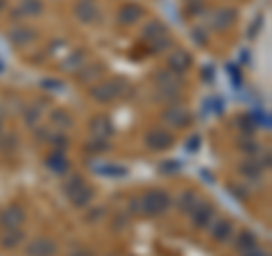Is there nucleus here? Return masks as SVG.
Listing matches in <instances>:
<instances>
[{
	"instance_id": "nucleus-22",
	"label": "nucleus",
	"mask_w": 272,
	"mask_h": 256,
	"mask_svg": "<svg viewBox=\"0 0 272 256\" xmlns=\"http://www.w3.org/2000/svg\"><path fill=\"white\" fill-rule=\"evenodd\" d=\"M50 123H52V127H57V129L73 127V118H70V113L61 111V109H54V111L50 113Z\"/></svg>"
},
{
	"instance_id": "nucleus-38",
	"label": "nucleus",
	"mask_w": 272,
	"mask_h": 256,
	"mask_svg": "<svg viewBox=\"0 0 272 256\" xmlns=\"http://www.w3.org/2000/svg\"><path fill=\"white\" fill-rule=\"evenodd\" d=\"M98 216H100V218L104 216V211H102V209H95V211H91V213H89V222L98 220Z\"/></svg>"
},
{
	"instance_id": "nucleus-9",
	"label": "nucleus",
	"mask_w": 272,
	"mask_h": 256,
	"mask_svg": "<svg viewBox=\"0 0 272 256\" xmlns=\"http://www.w3.org/2000/svg\"><path fill=\"white\" fill-rule=\"evenodd\" d=\"M23 220H25V211H23V207H18V204L7 207L5 211H2V216H0V222H2L7 229H18V227L23 225Z\"/></svg>"
},
{
	"instance_id": "nucleus-30",
	"label": "nucleus",
	"mask_w": 272,
	"mask_h": 256,
	"mask_svg": "<svg viewBox=\"0 0 272 256\" xmlns=\"http://www.w3.org/2000/svg\"><path fill=\"white\" fill-rule=\"evenodd\" d=\"M39 116H41V109H36V107H30V111H25V123H27V127H34Z\"/></svg>"
},
{
	"instance_id": "nucleus-6",
	"label": "nucleus",
	"mask_w": 272,
	"mask_h": 256,
	"mask_svg": "<svg viewBox=\"0 0 272 256\" xmlns=\"http://www.w3.org/2000/svg\"><path fill=\"white\" fill-rule=\"evenodd\" d=\"M207 229L216 243H225L234 236V222L229 220V218H213V222Z\"/></svg>"
},
{
	"instance_id": "nucleus-19",
	"label": "nucleus",
	"mask_w": 272,
	"mask_h": 256,
	"mask_svg": "<svg viewBox=\"0 0 272 256\" xmlns=\"http://www.w3.org/2000/svg\"><path fill=\"white\" fill-rule=\"evenodd\" d=\"M91 200H93V188H91L89 184H84L79 191H75L73 195H70V202H73V207H89Z\"/></svg>"
},
{
	"instance_id": "nucleus-18",
	"label": "nucleus",
	"mask_w": 272,
	"mask_h": 256,
	"mask_svg": "<svg viewBox=\"0 0 272 256\" xmlns=\"http://www.w3.org/2000/svg\"><path fill=\"white\" fill-rule=\"evenodd\" d=\"M34 39V30L25 27V25H18V27H11L9 30V41L14 45H25L27 41Z\"/></svg>"
},
{
	"instance_id": "nucleus-25",
	"label": "nucleus",
	"mask_w": 272,
	"mask_h": 256,
	"mask_svg": "<svg viewBox=\"0 0 272 256\" xmlns=\"http://www.w3.org/2000/svg\"><path fill=\"white\" fill-rule=\"evenodd\" d=\"M84 184H86V182H84V179H82V177H79V175H70V177L64 182V186H61V191H64V195H66V197H70L75 191H79V188L84 186Z\"/></svg>"
},
{
	"instance_id": "nucleus-2",
	"label": "nucleus",
	"mask_w": 272,
	"mask_h": 256,
	"mask_svg": "<svg viewBox=\"0 0 272 256\" xmlns=\"http://www.w3.org/2000/svg\"><path fill=\"white\" fill-rule=\"evenodd\" d=\"M154 84H157V100H173L179 95V89H182V75H175L170 70H159L154 75Z\"/></svg>"
},
{
	"instance_id": "nucleus-15",
	"label": "nucleus",
	"mask_w": 272,
	"mask_h": 256,
	"mask_svg": "<svg viewBox=\"0 0 272 256\" xmlns=\"http://www.w3.org/2000/svg\"><path fill=\"white\" fill-rule=\"evenodd\" d=\"M141 16H143V9L139 5H134V2H127V5H123L118 9V20L123 25H134Z\"/></svg>"
},
{
	"instance_id": "nucleus-29",
	"label": "nucleus",
	"mask_w": 272,
	"mask_h": 256,
	"mask_svg": "<svg viewBox=\"0 0 272 256\" xmlns=\"http://www.w3.org/2000/svg\"><path fill=\"white\" fill-rule=\"evenodd\" d=\"M107 150H109V143L104 138H95V141H91L86 145V152H107Z\"/></svg>"
},
{
	"instance_id": "nucleus-14",
	"label": "nucleus",
	"mask_w": 272,
	"mask_h": 256,
	"mask_svg": "<svg viewBox=\"0 0 272 256\" xmlns=\"http://www.w3.org/2000/svg\"><path fill=\"white\" fill-rule=\"evenodd\" d=\"M45 166L52 170V173H57V175H66L68 173V159L64 157V152L61 150H57V152H52V154H48L45 157Z\"/></svg>"
},
{
	"instance_id": "nucleus-21",
	"label": "nucleus",
	"mask_w": 272,
	"mask_h": 256,
	"mask_svg": "<svg viewBox=\"0 0 272 256\" xmlns=\"http://www.w3.org/2000/svg\"><path fill=\"white\" fill-rule=\"evenodd\" d=\"M198 202H200V200H198V195H195L193 191H184L182 195H179V200H177V209L188 216V213L195 209V204H198Z\"/></svg>"
},
{
	"instance_id": "nucleus-37",
	"label": "nucleus",
	"mask_w": 272,
	"mask_h": 256,
	"mask_svg": "<svg viewBox=\"0 0 272 256\" xmlns=\"http://www.w3.org/2000/svg\"><path fill=\"white\" fill-rule=\"evenodd\" d=\"M243 256H266V252H261V250H257V247H252V250H248V252H241Z\"/></svg>"
},
{
	"instance_id": "nucleus-33",
	"label": "nucleus",
	"mask_w": 272,
	"mask_h": 256,
	"mask_svg": "<svg viewBox=\"0 0 272 256\" xmlns=\"http://www.w3.org/2000/svg\"><path fill=\"white\" fill-rule=\"evenodd\" d=\"M193 39H195V43H198V45H204V43H207V32H204V30H200V27H195V30H193Z\"/></svg>"
},
{
	"instance_id": "nucleus-24",
	"label": "nucleus",
	"mask_w": 272,
	"mask_h": 256,
	"mask_svg": "<svg viewBox=\"0 0 272 256\" xmlns=\"http://www.w3.org/2000/svg\"><path fill=\"white\" fill-rule=\"evenodd\" d=\"M252 247H257V236L250 232H241L236 238V250L238 252H248L252 250Z\"/></svg>"
},
{
	"instance_id": "nucleus-28",
	"label": "nucleus",
	"mask_w": 272,
	"mask_h": 256,
	"mask_svg": "<svg viewBox=\"0 0 272 256\" xmlns=\"http://www.w3.org/2000/svg\"><path fill=\"white\" fill-rule=\"evenodd\" d=\"M241 173L245 175V177L257 179L259 173H261V166H259V163H254V161H245V166H241Z\"/></svg>"
},
{
	"instance_id": "nucleus-10",
	"label": "nucleus",
	"mask_w": 272,
	"mask_h": 256,
	"mask_svg": "<svg viewBox=\"0 0 272 256\" xmlns=\"http://www.w3.org/2000/svg\"><path fill=\"white\" fill-rule=\"evenodd\" d=\"M75 16H77L82 23H95L100 11H98L93 0H77V5H75Z\"/></svg>"
},
{
	"instance_id": "nucleus-32",
	"label": "nucleus",
	"mask_w": 272,
	"mask_h": 256,
	"mask_svg": "<svg viewBox=\"0 0 272 256\" xmlns=\"http://www.w3.org/2000/svg\"><path fill=\"white\" fill-rule=\"evenodd\" d=\"M238 125H241L243 132H248V134L254 132V123H252L250 118H245V116H241V118H238Z\"/></svg>"
},
{
	"instance_id": "nucleus-3",
	"label": "nucleus",
	"mask_w": 272,
	"mask_h": 256,
	"mask_svg": "<svg viewBox=\"0 0 272 256\" xmlns=\"http://www.w3.org/2000/svg\"><path fill=\"white\" fill-rule=\"evenodd\" d=\"M175 143V136L168 132V129H163V127H154L150 129L148 134H145V145H148L150 150H168L173 148Z\"/></svg>"
},
{
	"instance_id": "nucleus-12",
	"label": "nucleus",
	"mask_w": 272,
	"mask_h": 256,
	"mask_svg": "<svg viewBox=\"0 0 272 256\" xmlns=\"http://www.w3.org/2000/svg\"><path fill=\"white\" fill-rule=\"evenodd\" d=\"M41 11H43L41 0H23L11 14H14L16 18H34V16H39Z\"/></svg>"
},
{
	"instance_id": "nucleus-20",
	"label": "nucleus",
	"mask_w": 272,
	"mask_h": 256,
	"mask_svg": "<svg viewBox=\"0 0 272 256\" xmlns=\"http://www.w3.org/2000/svg\"><path fill=\"white\" fill-rule=\"evenodd\" d=\"M23 238H25V234L20 232V227H18V229H7L5 236L0 238V245L5 247V250H14L16 245L23 243Z\"/></svg>"
},
{
	"instance_id": "nucleus-40",
	"label": "nucleus",
	"mask_w": 272,
	"mask_h": 256,
	"mask_svg": "<svg viewBox=\"0 0 272 256\" xmlns=\"http://www.w3.org/2000/svg\"><path fill=\"white\" fill-rule=\"evenodd\" d=\"M0 129H2V113H0Z\"/></svg>"
},
{
	"instance_id": "nucleus-8",
	"label": "nucleus",
	"mask_w": 272,
	"mask_h": 256,
	"mask_svg": "<svg viewBox=\"0 0 272 256\" xmlns=\"http://www.w3.org/2000/svg\"><path fill=\"white\" fill-rule=\"evenodd\" d=\"M163 123H168L170 127H186L191 123V113L184 107H179V104H170L163 111Z\"/></svg>"
},
{
	"instance_id": "nucleus-16",
	"label": "nucleus",
	"mask_w": 272,
	"mask_h": 256,
	"mask_svg": "<svg viewBox=\"0 0 272 256\" xmlns=\"http://www.w3.org/2000/svg\"><path fill=\"white\" fill-rule=\"evenodd\" d=\"M234 16H236L234 9H216L211 14V18H209V25H211L213 30H225V27L232 23Z\"/></svg>"
},
{
	"instance_id": "nucleus-4",
	"label": "nucleus",
	"mask_w": 272,
	"mask_h": 256,
	"mask_svg": "<svg viewBox=\"0 0 272 256\" xmlns=\"http://www.w3.org/2000/svg\"><path fill=\"white\" fill-rule=\"evenodd\" d=\"M118 95H120V84L116 82V79H107V82L93 86V91H91V98H93L95 102H100V104L114 102Z\"/></svg>"
},
{
	"instance_id": "nucleus-27",
	"label": "nucleus",
	"mask_w": 272,
	"mask_h": 256,
	"mask_svg": "<svg viewBox=\"0 0 272 256\" xmlns=\"http://www.w3.org/2000/svg\"><path fill=\"white\" fill-rule=\"evenodd\" d=\"M16 143H18L16 134H5V136H0V150H2V152H11V150H16Z\"/></svg>"
},
{
	"instance_id": "nucleus-39",
	"label": "nucleus",
	"mask_w": 272,
	"mask_h": 256,
	"mask_svg": "<svg viewBox=\"0 0 272 256\" xmlns=\"http://www.w3.org/2000/svg\"><path fill=\"white\" fill-rule=\"evenodd\" d=\"M70 256H91V254H89V252H73Z\"/></svg>"
},
{
	"instance_id": "nucleus-5",
	"label": "nucleus",
	"mask_w": 272,
	"mask_h": 256,
	"mask_svg": "<svg viewBox=\"0 0 272 256\" xmlns=\"http://www.w3.org/2000/svg\"><path fill=\"white\" fill-rule=\"evenodd\" d=\"M188 216H191L193 227H198V229H207V227L213 222V218H216V209H213V204H209V202H198L195 204V209L188 213Z\"/></svg>"
},
{
	"instance_id": "nucleus-17",
	"label": "nucleus",
	"mask_w": 272,
	"mask_h": 256,
	"mask_svg": "<svg viewBox=\"0 0 272 256\" xmlns=\"http://www.w3.org/2000/svg\"><path fill=\"white\" fill-rule=\"evenodd\" d=\"M91 132H93L95 138H104V141H107V138L114 134V127H111V123H109L104 116H98V118L91 120Z\"/></svg>"
},
{
	"instance_id": "nucleus-7",
	"label": "nucleus",
	"mask_w": 272,
	"mask_h": 256,
	"mask_svg": "<svg viewBox=\"0 0 272 256\" xmlns=\"http://www.w3.org/2000/svg\"><path fill=\"white\" fill-rule=\"evenodd\" d=\"M27 256H54L57 254V243L48 236H39L34 241L27 243V250H25Z\"/></svg>"
},
{
	"instance_id": "nucleus-26",
	"label": "nucleus",
	"mask_w": 272,
	"mask_h": 256,
	"mask_svg": "<svg viewBox=\"0 0 272 256\" xmlns=\"http://www.w3.org/2000/svg\"><path fill=\"white\" fill-rule=\"evenodd\" d=\"M98 75H100V66L98 64H91V66H86V68H79L77 70V79H79V82H84V84L93 82Z\"/></svg>"
},
{
	"instance_id": "nucleus-23",
	"label": "nucleus",
	"mask_w": 272,
	"mask_h": 256,
	"mask_svg": "<svg viewBox=\"0 0 272 256\" xmlns=\"http://www.w3.org/2000/svg\"><path fill=\"white\" fill-rule=\"evenodd\" d=\"M86 61V54L82 52V50H77V52H73V54H68V59L61 64V68L64 70H73V73H77L79 68H82V64Z\"/></svg>"
},
{
	"instance_id": "nucleus-1",
	"label": "nucleus",
	"mask_w": 272,
	"mask_h": 256,
	"mask_svg": "<svg viewBox=\"0 0 272 256\" xmlns=\"http://www.w3.org/2000/svg\"><path fill=\"white\" fill-rule=\"evenodd\" d=\"M170 195L161 188H154V191H148L143 197H141V211L145 216H161V213L168 211L170 207Z\"/></svg>"
},
{
	"instance_id": "nucleus-11",
	"label": "nucleus",
	"mask_w": 272,
	"mask_h": 256,
	"mask_svg": "<svg viewBox=\"0 0 272 256\" xmlns=\"http://www.w3.org/2000/svg\"><path fill=\"white\" fill-rule=\"evenodd\" d=\"M191 64H193V59H191V54L184 52V50H177V52H173L168 57V68H170V73H175V75H184L191 68Z\"/></svg>"
},
{
	"instance_id": "nucleus-36",
	"label": "nucleus",
	"mask_w": 272,
	"mask_h": 256,
	"mask_svg": "<svg viewBox=\"0 0 272 256\" xmlns=\"http://www.w3.org/2000/svg\"><path fill=\"white\" fill-rule=\"evenodd\" d=\"M129 211L132 213L141 211V197H132V200H129Z\"/></svg>"
},
{
	"instance_id": "nucleus-13",
	"label": "nucleus",
	"mask_w": 272,
	"mask_h": 256,
	"mask_svg": "<svg viewBox=\"0 0 272 256\" xmlns=\"http://www.w3.org/2000/svg\"><path fill=\"white\" fill-rule=\"evenodd\" d=\"M163 34H168V27H166V23H161L159 18H150L148 23L143 25V30H141V36H143L145 41H154Z\"/></svg>"
},
{
	"instance_id": "nucleus-35",
	"label": "nucleus",
	"mask_w": 272,
	"mask_h": 256,
	"mask_svg": "<svg viewBox=\"0 0 272 256\" xmlns=\"http://www.w3.org/2000/svg\"><path fill=\"white\" fill-rule=\"evenodd\" d=\"M241 148L243 150H248L250 154H254V152H259V148H257V143H252V141H241Z\"/></svg>"
},
{
	"instance_id": "nucleus-31",
	"label": "nucleus",
	"mask_w": 272,
	"mask_h": 256,
	"mask_svg": "<svg viewBox=\"0 0 272 256\" xmlns=\"http://www.w3.org/2000/svg\"><path fill=\"white\" fill-rule=\"evenodd\" d=\"M50 143H54V148L61 150L68 145V138H66L64 134H50Z\"/></svg>"
},
{
	"instance_id": "nucleus-34",
	"label": "nucleus",
	"mask_w": 272,
	"mask_h": 256,
	"mask_svg": "<svg viewBox=\"0 0 272 256\" xmlns=\"http://www.w3.org/2000/svg\"><path fill=\"white\" fill-rule=\"evenodd\" d=\"M177 161H163V166H161V173H175L177 170Z\"/></svg>"
}]
</instances>
